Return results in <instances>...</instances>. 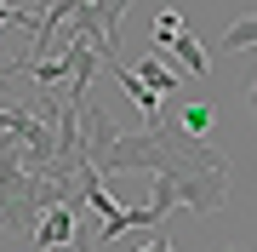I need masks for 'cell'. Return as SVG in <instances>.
<instances>
[{
    "label": "cell",
    "mask_w": 257,
    "mask_h": 252,
    "mask_svg": "<svg viewBox=\"0 0 257 252\" xmlns=\"http://www.w3.org/2000/svg\"><path fill=\"white\" fill-rule=\"evenodd\" d=\"M132 75H138L149 92L160 98V103H183V75H177L166 57H155V52H149V57H138V63H132Z\"/></svg>",
    "instance_id": "3957f363"
},
{
    "label": "cell",
    "mask_w": 257,
    "mask_h": 252,
    "mask_svg": "<svg viewBox=\"0 0 257 252\" xmlns=\"http://www.w3.org/2000/svg\"><path fill=\"white\" fill-rule=\"evenodd\" d=\"M172 189H177V201H183L189 212L211 218L223 201H229V166H217V172H194V178H172Z\"/></svg>",
    "instance_id": "7a4b0ae2"
},
{
    "label": "cell",
    "mask_w": 257,
    "mask_h": 252,
    "mask_svg": "<svg viewBox=\"0 0 257 252\" xmlns=\"http://www.w3.org/2000/svg\"><path fill=\"white\" fill-rule=\"evenodd\" d=\"M120 18H126V0H103V6H74V35L92 40L97 57L109 69H120Z\"/></svg>",
    "instance_id": "6da1fadb"
},
{
    "label": "cell",
    "mask_w": 257,
    "mask_h": 252,
    "mask_svg": "<svg viewBox=\"0 0 257 252\" xmlns=\"http://www.w3.org/2000/svg\"><path fill=\"white\" fill-rule=\"evenodd\" d=\"M166 121L177 132H189V138H206V132L217 126V109H211L206 98H189V103H166Z\"/></svg>",
    "instance_id": "277c9868"
},
{
    "label": "cell",
    "mask_w": 257,
    "mask_h": 252,
    "mask_svg": "<svg viewBox=\"0 0 257 252\" xmlns=\"http://www.w3.org/2000/svg\"><path fill=\"white\" fill-rule=\"evenodd\" d=\"M223 252H240V246H223Z\"/></svg>",
    "instance_id": "8fae6325"
},
{
    "label": "cell",
    "mask_w": 257,
    "mask_h": 252,
    "mask_svg": "<svg viewBox=\"0 0 257 252\" xmlns=\"http://www.w3.org/2000/svg\"><path fill=\"white\" fill-rule=\"evenodd\" d=\"M246 103H251V115H257V80H251V92H246Z\"/></svg>",
    "instance_id": "30bf717a"
},
{
    "label": "cell",
    "mask_w": 257,
    "mask_h": 252,
    "mask_svg": "<svg viewBox=\"0 0 257 252\" xmlns=\"http://www.w3.org/2000/svg\"><path fill=\"white\" fill-rule=\"evenodd\" d=\"M155 57H166L172 69H183V75H206V52H200V40L194 35H177L166 52H155Z\"/></svg>",
    "instance_id": "5b68a950"
},
{
    "label": "cell",
    "mask_w": 257,
    "mask_h": 252,
    "mask_svg": "<svg viewBox=\"0 0 257 252\" xmlns=\"http://www.w3.org/2000/svg\"><path fill=\"white\" fill-rule=\"evenodd\" d=\"M223 52H257V12H246L234 29H223Z\"/></svg>",
    "instance_id": "8992f818"
},
{
    "label": "cell",
    "mask_w": 257,
    "mask_h": 252,
    "mask_svg": "<svg viewBox=\"0 0 257 252\" xmlns=\"http://www.w3.org/2000/svg\"><path fill=\"white\" fill-rule=\"evenodd\" d=\"M138 252H177V246L166 241V235H155V241H149V246H138Z\"/></svg>",
    "instance_id": "9c48e42d"
},
{
    "label": "cell",
    "mask_w": 257,
    "mask_h": 252,
    "mask_svg": "<svg viewBox=\"0 0 257 252\" xmlns=\"http://www.w3.org/2000/svg\"><path fill=\"white\" fill-rule=\"evenodd\" d=\"M177 35H189V23L177 18V12H160V18H155V52H166Z\"/></svg>",
    "instance_id": "52a82bcc"
},
{
    "label": "cell",
    "mask_w": 257,
    "mask_h": 252,
    "mask_svg": "<svg viewBox=\"0 0 257 252\" xmlns=\"http://www.w3.org/2000/svg\"><path fill=\"white\" fill-rule=\"evenodd\" d=\"M177 206V189H172V178H155V195H149V212L166 224V212Z\"/></svg>",
    "instance_id": "ba28073f"
}]
</instances>
